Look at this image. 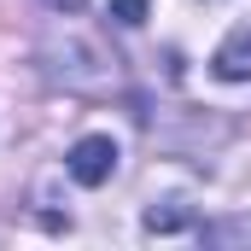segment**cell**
Segmentation results:
<instances>
[{"instance_id": "cell-1", "label": "cell", "mask_w": 251, "mask_h": 251, "mask_svg": "<svg viewBox=\"0 0 251 251\" xmlns=\"http://www.w3.org/2000/svg\"><path fill=\"white\" fill-rule=\"evenodd\" d=\"M64 164H70V176H76L82 187H105V181L117 176V140H111V134H82Z\"/></svg>"}, {"instance_id": "cell-2", "label": "cell", "mask_w": 251, "mask_h": 251, "mask_svg": "<svg viewBox=\"0 0 251 251\" xmlns=\"http://www.w3.org/2000/svg\"><path fill=\"white\" fill-rule=\"evenodd\" d=\"M210 76L216 82H251V24L222 35V47L210 53Z\"/></svg>"}, {"instance_id": "cell-3", "label": "cell", "mask_w": 251, "mask_h": 251, "mask_svg": "<svg viewBox=\"0 0 251 251\" xmlns=\"http://www.w3.org/2000/svg\"><path fill=\"white\" fill-rule=\"evenodd\" d=\"M111 18L128 24V29H134V24H146V0H111Z\"/></svg>"}, {"instance_id": "cell-4", "label": "cell", "mask_w": 251, "mask_h": 251, "mask_svg": "<svg viewBox=\"0 0 251 251\" xmlns=\"http://www.w3.org/2000/svg\"><path fill=\"white\" fill-rule=\"evenodd\" d=\"M53 12H82V0H47Z\"/></svg>"}]
</instances>
